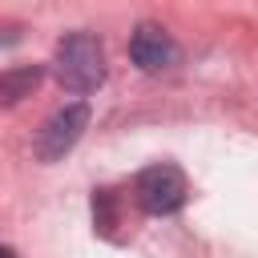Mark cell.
Listing matches in <instances>:
<instances>
[{
	"label": "cell",
	"instance_id": "6da1fadb",
	"mask_svg": "<svg viewBox=\"0 0 258 258\" xmlns=\"http://www.w3.org/2000/svg\"><path fill=\"white\" fill-rule=\"evenodd\" d=\"M52 73H56L60 89H69V93H93L105 81V48H101V40L93 32H69L56 44Z\"/></svg>",
	"mask_w": 258,
	"mask_h": 258
},
{
	"label": "cell",
	"instance_id": "7a4b0ae2",
	"mask_svg": "<svg viewBox=\"0 0 258 258\" xmlns=\"http://www.w3.org/2000/svg\"><path fill=\"white\" fill-rule=\"evenodd\" d=\"M85 129H89V105H85V101H73V105H64V109H56V113L40 125V133H36V157H40L44 165L60 161V157L81 141Z\"/></svg>",
	"mask_w": 258,
	"mask_h": 258
},
{
	"label": "cell",
	"instance_id": "3957f363",
	"mask_svg": "<svg viewBox=\"0 0 258 258\" xmlns=\"http://www.w3.org/2000/svg\"><path fill=\"white\" fill-rule=\"evenodd\" d=\"M137 202H141V210H149V214H173V210H181V202H185V177H181V169L177 165H169V161H157V165H145L141 173H137Z\"/></svg>",
	"mask_w": 258,
	"mask_h": 258
},
{
	"label": "cell",
	"instance_id": "277c9868",
	"mask_svg": "<svg viewBox=\"0 0 258 258\" xmlns=\"http://www.w3.org/2000/svg\"><path fill=\"white\" fill-rule=\"evenodd\" d=\"M129 56L141 73H161L177 60V44L169 40V32H161L157 24H141L129 36Z\"/></svg>",
	"mask_w": 258,
	"mask_h": 258
},
{
	"label": "cell",
	"instance_id": "5b68a950",
	"mask_svg": "<svg viewBox=\"0 0 258 258\" xmlns=\"http://www.w3.org/2000/svg\"><path fill=\"white\" fill-rule=\"evenodd\" d=\"M40 85V64H24L0 77V105H16L24 97H32V89Z\"/></svg>",
	"mask_w": 258,
	"mask_h": 258
},
{
	"label": "cell",
	"instance_id": "8992f818",
	"mask_svg": "<svg viewBox=\"0 0 258 258\" xmlns=\"http://www.w3.org/2000/svg\"><path fill=\"white\" fill-rule=\"evenodd\" d=\"M0 258H16V254H12V250H0Z\"/></svg>",
	"mask_w": 258,
	"mask_h": 258
}]
</instances>
